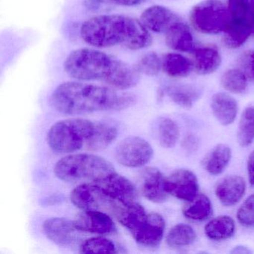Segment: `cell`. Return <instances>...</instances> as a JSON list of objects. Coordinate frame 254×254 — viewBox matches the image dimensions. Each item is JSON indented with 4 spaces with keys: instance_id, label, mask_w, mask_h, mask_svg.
<instances>
[{
    "instance_id": "1",
    "label": "cell",
    "mask_w": 254,
    "mask_h": 254,
    "mask_svg": "<svg viewBox=\"0 0 254 254\" xmlns=\"http://www.w3.org/2000/svg\"><path fill=\"white\" fill-rule=\"evenodd\" d=\"M136 97L120 93L111 87L68 81L56 87L50 97L53 108L68 115H81L103 111H122L133 106Z\"/></svg>"
},
{
    "instance_id": "2",
    "label": "cell",
    "mask_w": 254,
    "mask_h": 254,
    "mask_svg": "<svg viewBox=\"0 0 254 254\" xmlns=\"http://www.w3.org/2000/svg\"><path fill=\"white\" fill-rule=\"evenodd\" d=\"M65 72L79 81H102L117 90L135 87L140 73L135 66L94 49H79L65 59Z\"/></svg>"
},
{
    "instance_id": "3",
    "label": "cell",
    "mask_w": 254,
    "mask_h": 254,
    "mask_svg": "<svg viewBox=\"0 0 254 254\" xmlns=\"http://www.w3.org/2000/svg\"><path fill=\"white\" fill-rule=\"evenodd\" d=\"M81 38L96 48L120 47L139 50L150 47L152 37L140 20L122 14L92 17L81 25Z\"/></svg>"
},
{
    "instance_id": "4",
    "label": "cell",
    "mask_w": 254,
    "mask_h": 254,
    "mask_svg": "<svg viewBox=\"0 0 254 254\" xmlns=\"http://www.w3.org/2000/svg\"><path fill=\"white\" fill-rule=\"evenodd\" d=\"M112 215L129 230L139 245L147 248H156L160 245L165 230V221L161 215L154 212L147 213L137 202L119 203Z\"/></svg>"
},
{
    "instance_id": "5",
    "label": "cell",
    "mask_w": 254,
    "mask_h": 254,
    "mask_svg": "<svg viewBox=\"0 0 254 254\" xmlns=\"http://www.w3.org/2000/svg\"><path fill=\"white\" fill-rule=\"evenodd\" d=\"M56 176L69 183H93L115 172L111 162L90 154H70L61 159L54 168Z\"/></svg>"
},
{
    "instance_id": "6",
    "label": "cell",
    "mask_w": 254,
    "mask_h": 254,
    "mask_svg": "<svg viewBox=\"0 0 254 254\" xmlns=\"http://www.w3.org/2000/svg\"><path fill=\"white\" fill-rule=\"evenodd\" d=\"M96 123L85 119L62 120L52 126L47 134V142L57 154L75 152L87 146L96 130Z\"/></svg>"
},
{
    "instance_id": "7",
    "label": "cell",
    "mask_w": 254,
    "mask_h": 254,
    "mask_svg": "<svg viewBox=\"0 0 254 254\" xmlns=\"http://www.w3.org/2000/svg\"><path fill=\"white\" fill-rule=\"evenodd\" d=\"M191 24L206 35L224 32L230 22L228 8L221 0H203L193 6L190 12Z\"/></svg>"
},
{
    "instance_id": "8",
    "label": "cell",
    "mask_w": 254,
    "mask_h": 254,
    "mask_svg": "<svg viewBox=\"0 0 254 254\" xmlns=\"http://www.w3.org/2000/svg\"><path fill=\"white\" fill-rule=\"evenodd\" d=\"M153 148L145 139L129 136L122 140L115 150L117 161L126 167H142L153 157Z\"/></svg>"
},
{
    "instance_id": "9",
    "label": "cell",
    "mask_w": 254,
    "mask_h": 254,
    "mask_svg": "<svg viewBox=\"0 0 254 254\" xmlns=\"http://www.w3.org/2000/svg\"><path fill=\"white\" fill-rule=\"evenodd\" d=\"M70 200L82 210H105L111 213L118 203L105 196L95 183L80 184L71 192Z\"/></svg>"
},
{
    "instance_id": "10",
    "label": "cell",
    "mask_w": 254,
    "mask_h": 254,
    "mask_svg": "<svg viewBox=\"0 0 254 254\" xmlns=\"http://www.w3.org/2000/svg\"><path fill=\"white\" fill-rule=\"evenodd\" d=\"M95 184L110 200L120 204H128L136 202V187L127 178L114 172Z\"/></svg>"
},
{
    "instance_id": "11",
    "label": "cell",
    "mask_w": 254,
    "mask_h": 254,
    "mask_svg": "<svg viewBox=\"0 0 254 254\" xmlns=\"http://www.w3.org/2000/svg\"><path fill=\"white\" fill-rule=\"evenodd\" d=\"M168 194L186 201H192L197 196L198 182L195 175L187 169H179L165 179Z\"/></svg>"
},
{
    "instance_id": "12",
    "label": "cell",
    "mask_w": 254,
    "mask_h": 254,
    "mask_svg": "<svg viewBox=\"0 0 254 254\" xmlns=\"http://www.w3.org/2000/svg\"><path fill=\"white\" fill-rule=\"evenodd\" d=\"M78 231L108 235L116 231L112 218L106 212L100 210H84L73 221Z\"/></svg>"
},
{
    "instance_id": "13",
    "label": "cell",
    "mask_w": 254,
    "mask_h": 254,
    "mask_svg": "<svg viewBox=\"0 0 254 254\" xmlns=\"http://www.w3.org/2000/svg\"><path fill=\"white\" fill-rule=\"evenodd\" d=\"M141 23L148 30L155 33H166L173 25L181 21L174 11L163 5H153L140 15Z\"/></svg>"
},
{
    "instance_id": "14",
    "label": "cell",
    "mask_w": 254,
    "mask_h": 254,
    "mask_svg": "<svg viewBox=\"0 0 254 254\" xmlns=\"http://www.w3.org/2000/svg\"><path fill=\"white\" fill-rule=\"evenodd\" d=\"M43 230L50 241L59 245L73 243L76 239V231H78L74 226L73 221L62 218L46 220L43 224Z\"/></svg>"
},
{
    "instance_id": "15",
    "label": "cell",
    "mask_w": 254,
    "mask_h": 254,
    "mask_svg": "<svg viewBox=\"0 0 254 254\" xmlns=\"http://www.w3.org/2000/svg\"><path fill=\"white\" fill-rule=\"evenodd\" d=\"M141 191L145 198L154 203H162L167 198L164 187L165 178L156 168L144 169L141 176Z\"/></svg>"
},
{
    "instance_id": "16",
    "label": "cell",
    "mask_w": 254,
    "mask_h": 254,
    "mask_svg": "<svg viewBox=\"0 0 254 254\" xmlns=\"http://www.w3.org/2000/svg\"><path fill=\"white\" fill-rule=\"evenodd\" d=\"M246 184L240 176L232 175L219 181L215 187V194L224 206H233L245 194Z\"/></svg>"
},
{
    "instance_id": "17",
    "label": "cell",
    "mask_w": 254,
    "mask_h": 254,
    "mask_svg": "<svg viewBox=\"0 0 254 254\" xmlns=\"http://www.w3.org/2000/svg\"><path fill=\"white\" fill-rule=\"evenodd\" d=\"M166 43L172 50L183 53H192L196 49L191 30L181 20L173 25L166 32Z\"/></svg>"
},
{
    "instance_id": "18",
    "label": "cell",
    "mask_w": 254,
    "mask_h": 254,
    "mask_svg": "<svg viewBox=\"0 0 254 254\" xmlns=\"http://www.w3.org/2000/svg\"><path fill=\"white\" fill-rule=\"evenodd\" d=\"M194 68L200 75H208L218 70L222 63V58L218 49L203 47L193 52Z\"/></svg>"
},
{
    "instance_id": "19",
    "label": "cell",
    "mask_w": 254,
    "mask_h": 254,
    "mask_svg": "<svg viewBox=\"0 0 254 254\" xmlns=\"http://www.w3.org/2000/svg\"><path fill=\"white\" fill-rule=\"evenodd\" d=\"M212 114L223 126H229L234 122L238 113L236 99L224 93H217L211 99Z\"/></svg>"
},
{
    "instance_id": "20",
    "label": "cell",
    "mask_w": 254,
    "mask_h": 254,
    "mask_svg": "<svg viewBox=\"0 0 254 254\" xmlns=\"http://www.w3.org/2000/svg\"><path fill=\"white\" fill-rule=\"evenodd\" d=\"M162 69L169 76L185 78L192 72L194 64L182 55L167 53L162 59Z\"/></svg>"
},
{
    "instance_id": "21",
    "label": "cell",
    "mask_w": 254,
    "mask_h": 254,
    "mask_svg": "<svg viewBox=\"0 0 254 254\" xmlns=\"http://www.w3.org/2000/svg\"><path fill=\"white\" fill-rule=\"evenodd\" d=\"M231 157L232 151L230 147L224 144H220L203 159V168L210 175H220L228 166Z\"/></svg>"
},
{
    "instance_id": "22",
    "label": "cell",
    "mask_w": 254,
    "mask_h": 254,
    "mask_svg": "<svg viewBox=\"0 0 254 254\" xmlns=\"http://www.w3.org/2000/svg\"><path fill=\"white\" fill-rule=\"evenodd\" d=\"M166 94L172 102L182 108H191L200 97L201 92L190 84H172L166 87Z\"/></svg>"
},
{
    "instance_id": "23",
    "label": "cell",
    "mask_w": 254,
    "mask_h": 254,
    "mask_svg": "<svg viewBox=\"0 0 254 254\" xmlns=\"http://www.w3.org/2000/svg\"><path fill=\"white\" fill-rule=\"evenodd\" d=\"M235 222L233 218L227 215L217 217L211 220L205 226V233L208 238L215 241L229 239L235 232Z\"/></svg>"
},
{
    "instance_id": "24",
    "label": "cell",
    "mask_w": 254,
    "mask_h": 254,
    "mask_svg": "<svg viewBox=\"0 0 254 254\" xmlns=\"http://www.w3.org/2000/svg\"><path fill=\"white\" fill-rule=\"evenodd\" d=\"M252 33L248 22L236 23L230 20L224 32V43L230 49L242 47Z\"/></svg>"
},
{
    "instance_id": "25",
    "label": "cell",
    "mask_w": 254,
    "mask_h": 254,
    "mask_svg": "<svg viewBox=\"0 0 254 254\" xmlns=\"http://www.w3.org/2000/svg\"><path fill=\"white\" fill-rule=\"evenodd\" d=\"M117 127L107 123H96V130L86 148L90 151H101L108 148L117 137Z\"/></svg>"
},
{
    "instance_id": "26",
    "label": "cell",
    "mask_w": 254,
    "mask_h": 254,
    "mask_svg": "<svg viewBox=\"0 0 254 254\" xmlns=\"http://www.w3.org/2000/svg\"><path fill=\"white\" fill-rule=\"evenodd\" d=\"M157 138L163 148H173L180 136L179 127L173 120L166 117L158 119L156 125Z\"/></svg>"
},
{
    "instance_id": "27",
    "label": "cell",
    "mask_w": 254,
    "mask_h": 254,
    "mask_svg": "<svg viewBox=\"0 0 254 254\" xmlns=\"http://www.w3.org/2000/svg\"><path fill=\"white\" fill-rule=\"evenodd\" d=\"M196 233L191 226L179 224L174 226L166 236V243L172 248L188 246L194 242Z\"/></svg>"
},
{
    "instance_id": "28",
    "label": "cell",
    "mask_w": 254,
    "mask_h": 254,
    "mask_svg": "<svg viewBox=\"0 0 254 254\" xmlns=\"http://www.w3.org/2000/svg\"><path fill=\"white\" fill-rule=\"evenodd\" d=\"M254 140V107L245 108L238 129V142L242 147L248 146Z\"/></svg>"
},
{
    "instance_id": "29",
    "label": "cell",
    "mask_w": 254,
    "mask_h": 254,
    "mask_svg": "<svg viewBox=\"0 0 254 254\" xmlns=\"http://www.w3.org/2000/svg\"><path fill=\"white\" fill-rule=\"evenodd\" d=\"M212 213V203L207 196H197L189 206L184 208V215L192 221H203Z\"/></svg>"
},
{
    "instance_id": "30",
    "label": "cell",
    "mask_w": 254,
    "mask_h": 254,
    "mask_svg": "<svg viewBox=\"0 0 254 254\" xmlns=\"http://www.w3.org/2000/svg\"><path fill=\"white\" fill-rule=\"evenodd\" d=\"M221 84L227 91L238 94L246 90L248 80L243 71L239 69H230L223 74Z\"/></svg>"
},
{
    "instance_id": "31",
    "label": "cell",
    "mask_w": 254,
    "mask_h": 254,
    "mask_svg": "<svg viewBox=\"0 0 254 254\" xmlns=\"http://www.w3.org/2000/svg\"><path fill=\"white\" fill-rule=\"evenodd\" d=\"M80 252L82 254H115L117 248L112 241L106 238H91L81 244Z\"/></svg>"
},
{
    "instance_id": "32",
    "label": "cell",
    "mask_w": 254,
    "mask_h": 254,
    "mask_svg": "<svg viewBox=\"0 0 254 254\" xmlns=\"http://www.w3.org/2000/svg\"><path fill=\"white\" fill-rule=\"evenodd\" d=\"M136 70L140 74L154 76L162 68V59L154 52H149L144 55L135 65Z\"/></svg>"
},
{
    "instance_id": "33",
    "label": "cell",
    "mask_w": 254,
    "mask_h": 254,
    "mask_svg": "<svg viewBox=\"0 0 254 254\" xmlns=\"http://www.w3.org/2000/svg\"><path fill=\"white\" fill-rule=\"evenodd\" d=\"M249 0H228L227 8L230 20L236 23L248 21Z\"/></svg>"
},
{
    "instance_id": "34",
    "label": "cell",
    "mask_w": 254,
    "mask_h": 254,
    "mask_svg": "<svg viewBox=\"0 0 254 254\" xmlns=\"http://www.w3.org/2000/svg\"><path fill=\"white\" fill-rule=\"evenodd\" d=\"M239 223L245 227L254 225V194L245 200L237 212Z\"/></svg>"
},
{
    "instance_id": "35",
    "label": "cell",
    "mask_w": 254,
    "mask_h": 254,
    "mask_svg": "<svg viewBox=\"0 0 254 254\" xmlns=\"http://www.w3.org/2000/svg\"><path fill=\"white\" fill-rule=\"evenodd\" d=\"M241 66L247 74L254 78V51L244 53L241 58Z\"/></svg>"
},
{
    "instance_id": "36",
    "label": "cell",
    "mask_w": 254,
    "mask_h": 254,
    "mask_svg": "<svg viewBox=\"0 0 254 254\" xmlns=\"http://www.w3.org/2000/svg\"><path fill=\"white\" fill-rule=\"evenodd\" d=\"M183 145L187 152H194L198 148V139L194 135H189L184 139Z\"/></svg>"
},
{
    "instance_id": "37",
    "label": "cell",
    "mask_w": 254,
    "mask_h": 254,
    "mask_svg": "<svg viewBox=\"0 0 254 254\" xmlns=\"http://www.w3.org/2000/svg\"><path fill=\"white\" fill-rule=\"evenodd\" d=\"M110 0H84V5L90 11H96L100 9L104 4Z\"/></svg>"
},
{
    "instance_id": "38",
    "label": "cell",
    "mask_w": 254,
    "mask_h": 254,
    "mask_svg": "<svg viewBox=\"0 0 254 254\" xmlns=\"http://www.w3.org/2000/svg\"><path fill=\"white\" fill-rule=\"evenodd\" d=\"M248 172L250 184L254 186V150L248 157Z\"/></svg>"
},
{
    "instance_id": "39",
    "label": "cell",
    "mask_w": 254,
    "mask_h": 254,
    "mask_svg": "<svg viewBox=\"0 0 254 254\" xmlns=\"http://www.w3.org/2000/svg\"><path fill=\"white\" fill-rule=\"evenodd\" d=\"M113 3L122 6H135L143 3L145 0H110Z\"/></svg>"
},
{
    "instance_id": "40",
    "label": "cell",
    "mask_w": 254,
    "mask_h": 254,
    "mask_svg": "<svg viewBox=\"0 0 254 254\" xmlns=\"http://www.w3.org/2000/svg\"><path fill=\"white\" fill-rule=\"evenodd\" d=\"M248 22L251 27L252 33L254 34V0L250 1L249 9H248Z\"/></svg>"
},
{
    "instance_id": "41",
    "label": "cell",
    "mask_w": 254,
    "mask_h": 254,
    "mask_svg": "<svg viewBox=\"0 0 254 254\" xmlns=\"http://www.w3.org/2000/svg\"><path fill=\"white\" fill-rule=\"evenodd\" d=\"M232 254H251V251L243 246L236 247L231 251Z\"/></svg>"
},
{
    "instance_id": "42",
    "label": "cell",
    "mask_w": 254,
    "mask_h": 254,
    "mask_svg": "<svg viewBox=\"0 0 254 254\" xmlns=\"http://www.w3.org/2000/svg\"><path fill=\"white\" fill-rule=\"evenodd\" d=\"M170 1H174V0H170Z\"/></svg>"
}]
</instances>
